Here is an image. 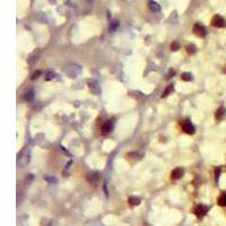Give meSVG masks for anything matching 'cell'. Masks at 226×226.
I'll list each match as a JSON object with an SVG mask.
<instances>
[{
	"label": "cell",
	"mask_w": 226,
	"mask_h": 226,
	"mask_svg": "<svg viewBox=\"0 0 226 226\" xmlns=\"http://www.w3.org/2000/svg\"><path fill=\"white\" fill-rule=\"evenodd\" d=\"M173 92V85H169V86L166 87V89L164 91V93H163V95H162V97H166L167 95H169L170 93H172Z\"/></svg>",
	"instance_id": "8fae6325"
},
{
	"label": "cell",
	"mask_w": 226,
	"mask_h": 226,
	"mask_svg": "<svg viewBox=\"0 0 226 226\" xmlns=\"http://www.w3.org/2000/svg\"><path fill=\"white\" fill-rule=\"evenodd\" d=\"M225 114H226L225 107L220 106L219 109L216 111V113H215V118H216V120H223L224 116H225Z\"/></svg>",
	"instance_id": "52a82bcc"
},
{
	"label": "cell",
	"mask_w": 226,
	"mask_h": 226,
	"mask_svg": "<svg viewBox=\"0 0 226 226\" xmlns=\"http://www.w3.org/2000/svg\"><path fill=\"white\" fill-rule=\"evenodd\" d=\"M182 129H183L184 132H187L189 135H194V131H196V129H194V125L191 123L190 120H185V121L182 122Z\"/></svg>",
	"instance_id": "7a4b0ae2"
},
{
	"label": "cell",
	"mask_w": 226,
	"mask_h": 226,
	"mask_svg": "<svg viewBox=\"0 0 226 226\" xmlns=\"http://www.w3.org/2000/svg\"><path fill=\"white\" fill-rule=\"evenodd\" d=\"M215 174H216V180H218V178H219V174H220V169L216 170V171H215Z\"/></svg>",
	"instance_id": "ac0fdd59"
},
{
	"label": "cell",
	"mask_w": 226,
	"mask_h": 226,
	"mask_svg": "<svg viewBox=\"0 0 226 226\" xmlns=\"http://www.w3.org/2000/svg\"><path fill=\"white\" fill-rule=\"evenodd\" d=\"M129 204L131 206H138L140 204V199L139 198H136V197H130L129 198Z\"/></svg>",
	"instance_id": "9c48e42d"
},
{
	"label": "cell",
	"mask_w": 226,
	"mask_h": 226,
	"mask_svg": "<svg viewBox=\"0 0 226 226\" xmlns=\"http://www.w3.org/2000/svg\"><path fill=\"white\" fill-rule=\"evenodd\" d=\"M181 79L185 81H190L191 79H192V75H191L190 72H184V74L181 75Z\"/></svg>",
	"instance_id": "30bf717a"
},
{
	"label": "cell",
	"mask_w": 226,
	"mask_h": 226,
	"mask_svg": "<svg viewBox=\"0 0 226 226\" xmlns=\"http://www.w3.org/2000/svg\"><path fill=\"white\" fill-rule=\"evenodd\" d=\"M217 202H218V205L222 206V207L226 206V192H224V194H220V197L218 198Z\"/></svg>",
	"instance_id": "ba28073f"
},
{
	"label": "cell",
	"mask_w": 226,
	"mask_h": 226,
	"mask_svg": "<svg viewBox=\"0 0 226 226\" xmlns=\"http://www.w3.org/2000/svg\"><path fill=\"white\" fill-rule=\"evenodd\" d=\"M194 34H196L197 36H199V37H204V36H206V30H205V27L201 26V25H199V24L194 25Z\"/></svg>",
	"instance_id": "5b68a950"
},
{
	"label": "cell",
	"mask_w": 226,
	"mask_h": 226,
	"mask_svg": "<svg viewBox=\"0 0 226 226\" xmlns=\"http://www.w3.org/2000/svg\"><path fill=\"white\" fill-rule=\"evenodd\" d=\"M112 129H113V121L112 120H107V121H105L104 125H103V127H102V131H103V134H107V132H110Z\"/></svg>",
	"instance_id": "8992f818"
},
{
	"label": "cell",
	"mask_w": 226,
	"mask_h": 226,
	"mask_svg": "<svg viewBox=\"0 0 226 226\" xmlns=\"http://www.w3.org/2000/svg\"><path fill=\"white\" fill-rule=\"evenodd\" d=\"M33 97H34V96H33V92L31 91V92H28L26 94V96H25V100H26V101H32Z\"/></svg>",
	"instance_id": "9a60e30c"
},
{
	"label": "cell",
	"mask_w": 226,
	"mask_h": 226,
	"mask_svg": "<svg viewBox=\"0 0 226 226\" xmlns=\"http://www.w3.org/2000/svg\"><path fill=\"white\" fill-rule=\"evenodd\" d=\"M41 75V71L40 70H37V71H35L34 74H33V76H32V79H36V78H39V76Z\"/></svg>",
	"instance_id": "e0dca14e"
},
{
	"label": "cell",
	"mask_w": 226,
	"mask_h": 226,
	"mask_svg": "<svg viewBox=\"0 0 226 226\" xmlns=\"http://www.w3.org/2000/svg\"><path fill=\"white\" fill-rule=\"evenodd\" d=\"M183 174H184L183 169H181V167H176V169L173 170L172 173H171V178H172L173 180H178V179L182 178Z\"/></svg>",
	"instance_id": "277c9868"
},
{
	"label": "cell",
	"mask_w": 226,
	"mask_h": 226,
	"mask_svg": "<svg viewBox=\"0 0 226 226\" xmlns=\"http://www.w3.org/2000/svg\"><path fill=\"white\" fill-rule=\"evenodd\" d=\"M180 49V44H179L178 42H173L172 44H171V50L172 51H178Z\"/></svg>",
	"instance_id": "4fadbf2b"
},
{
	"label": "cell",
	"mask_w": 226,
	"mask_h": 226,
	"mask_svg": "<svg viewBox=\"0 0 226 226\" xmlns=\"http://www.w3.org/2000/svg\"><path fill=\"white\" fill-rule=\"evenodd\" d=\"M53 77H54L53 72H48V74L45 75V81H50V79H52Z\"/></svg>",
	"instance_id": "2e32d148"
},
{
	"label": "cell",
	"mask_w": 226,
	"mask_h": 226,
	"mask_svg": "<svg viewBox=\"0 0 226 226\" xmlns=\"http://www.w3.org/2000/svg\"><path fill=\"white\" fill-rule=\"evenodd\" d=\"M194 213L196 214L197 217L201 218V217H204L207 213H208V207L205 206V205H198L196 208H194Z\"/></svg>",
	"instance_id": "6da1fadb"
},
{
	"label": "cell",
	"mask_w": 226,
	"mask_h": 226,
	"mask_svg": "<svg viewBox=\"0 0 226 226\" xmlns=\"http://www.w3.org/2000/svg\"><path fill=\"white\" fill-rule=\"evenodd\" d=\"M149 7H150V9H152V10H154V12H157V10H160V7L157 6V3H156V2H150Z\"/></svg>",
	"instance_id": "5bb4252c"
},
{
	"label": "cell",
	"mask_w": 226,
	"mask_h": 226,
	"mask_svg": "<svg viewBox=\"0 0 226 226\" xmlns=\"http://www.w3.org/2000/svg\"><path fill=\"white\" fill-rule=\"evenodd\" d=\"M196 50H197V48L194 47V44H190V45H188L187 47V52L189 54H194V52H196Z\"/></svg>",
	"instance_id": "7c38bea8"
},
{
	"label": "cell",
	"mask_w": 226,
	"mask_h": 226,
	"mask_svg": "<svg viewBox=\"0 0 226 226\" xmlns=\"http://www.w3.org/2000/svg\"><path fill=\"white\" fill-rule=\"evenodd\" d=\"M211 25L214 27H223L225 25V21H224V18L222 16L216 15L211 19Z\"/></svg>",
	"instance_id": "3957f363"
}]
</instances>
